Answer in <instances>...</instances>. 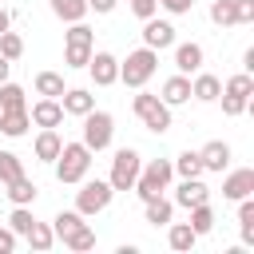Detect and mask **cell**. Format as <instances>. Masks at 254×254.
<instances>
[{"mask_svg":"<svg viewBox=\"0 0 254 254\" xmlns=\"http://www.w3.org/2000/svg\"><path fill=\"white\" fill-rule=\"evenodd\" d=\"M87 71H91L95 87H111V83H119V60H115L111 52H91Z\"/></svg>","mask_w":254,"mask_h":254,"instance_id":"obj_8","label":"cell"},{"mask_svg":"<svg viewBox=\"0 0 254 254\" xmlns=\"http://www.w3.org/2000/svg\"><path fill=\"white\" fill-rule=\"evenodd\" d=\"M48 4H52V12H56L64 24H75V20L87 16V0H48Z\"/></svg>","mask_w":254,"mask_h":254,"instance_id":"obj_24","label":"cell"},{"mask_svg":"<svg viewBox=\"0 0 254 254\" xmlns=\"http://www.w3.org/2000/svg\"><path fill=\"white\" fill-rule=\"evenodd\" d=\"M8 71H12V60H4V56H0V83L8 79Z\"/></svg>","mask_w":254,"mask_h":254,"instance_id":"obj_46","label":"cell"},{"mask_svg":"<svg viewBox=\"0 0 254 254\" xmlns=\"http://www.w3.org/2000/svg\"><path fill=\"white\" fill-rule=\"evenodd\" d=\"M167 107H179V103H190V75H171L167 83H163V95H159Z\"/></svg>","mask_w":254,"mask_h":254,"instance_id":"obj_17","label":"cell"},{"mask_svg":"<svg viewBox=\"0 0 254 254\" xmlns=\"http://www.w3.org/2000/svg\"><path fill=\"white\" fill-rule=\"evenodd\" d=\"M246 107H250V99H242V95H226V91H222V115L234 119V115H242Z\"/></svg>","mask_w":254,"mask_h":254,"instance_id":"obj_39","label":"cell"},{"mask_svg":"<svg viewBox=\"0 0 254 254\" xmlns=\"http://www.w3.org/2000/svg\"><path fill=\"white\" fill-rule=\"evenodd\" d=\"M143 214H147V222H151V226H167V222L175 218V202H171V198H163V194H155V198H147V202H143Z\"/></svg>","mask_w":254,"mask_h":254,"instance_id":"obj_20","label":"cell"},{"mask_svg":"<svg viewBox=\"0 0 254 254\" xmlns=\"http://www.w3.org/2000/svg\"><path fill=\"white\" fill-rule=\"evenodd\" d=\"M190 95H194L198 103H214V99L222 95V79L198 67V71H194V79H190Z\"/></svg>","mask_w":254,"mask_h":254,"instance_id":"obj_15","label":"cell"},{"mask_svg":"<svg viewBox=\"0 0 254 254\" xmlns=\"http://www.w3.org/2000/svg\"><path fill=\"white\" fill-rule=\"evenodd\" d=\"M28 119L36 123V127H60L64 123V107H60V99H36L32 103V111H28Z\"/></svg>","mask_w":254,"mask_h":254,"instance_id":"obj_13","label":"cell"},{"mask_svg":"<svg viewBox=\"0 0 254 254\" xmlns=\"http://www.w3.org/2000/svg\"><path fill=\"white\" fill-rule=\"evenodd\" d=\"M139 167H143V155L135 147H119L115 159H111V175H107L111 190H131L135 179H139Z\"/></svg>","mask_w":254,"mask_h":254,"instance_id":"obj_6","label":"cell"},{"mask_svg":"<svg viewBox=\"0 0 254 254\" xmlns=\"http://www.w3.org/2000/svg\"><path fill=\"white\" fill-rule=\"evenodd\" d=\"M143 44L155 48V52L171 48V44H175V24H171V20H155V16H147V20H143Z\"/></svg>","mask_w":254,"mask_h":254,"instance_id":"obj_9","label":"cell"},{"mask_svg":"<svg viewBox=\"0 0 254 254\" xmlns=\"http://www.w3.org/2000/svg\"><path fill=\"white\" fill-rule=\"evenodd\" d=\"M222 91H226V95H242V99H250V95H254V75H250V71H238V75L226 79Z\"/></svg>","mask_w":254,"mask_h":254,"instance_id":"obj_32","label":"cell"},{"mask_svg":"<svg viewBox=\"0 0 254 254\" xmlns=\"http://www.w3.org/2000/svg\"><path fill=\"white\" fill-rule=\"evenodd\" d=\"M171 48H175V67H179V75H194V71L202 67V44L187 40V44H171Z\"/></svg>","mask_w":254,"mask_h":254,"instance_id":"obj_12","label":"cell"},{"mask_svg":"<svg viewBox=\"0 0 254 254\" xmlns=\"http://www.w3.org/2000/svg\"><path fill=\"white\" fill-rule=\"evenodd\" d=\"M0 56H4V60H20V56H24V40H20L12 28L0 32Z\"/></svg>","mask_w":254,"mask_h":254,"instance_id":"obj_35","label":"cell"},{"mask_svg":"<svg viewBox=\"0 0 254 254\" xmlns=\"http://www.w3.org/2000/svg\"><path fill=\"white\" fill-rule=\"evenodd\" d=\"M60 107H64V115H87L91 107H95V95L87 91V87H67L64 95H60Z\"/></svg>","mask_w":254,"mask_h":254,"instance_id":"obj_16","label":"cell"},{"mask_svg":"<svg viewBox=\"0 0 254 254\" xmlns=\"http://www.w3.org/2000/svg\"><path fill=\"white\" fill-rule=\"evenodd\" d=\"M91 52H95V48H67V44H64V64H67V67H87Z\"/></svg>","mask_w":254,"mask_h":254,"instance_id":"obj_38","label":"cell"},{"mask_svg":"<svg viewBox=\"0 0 254 254\" xmlns=\"http://www.w3.org/2000/svg\"><path fill=\"white\" fill-rule=\"evenodd\" d=\"M167 242H171V250L187 254V250H194L198 234L190 230V222H167Z\"/></svg>","mask_w":254,"mask_h":254,"instance_id":"obj_21","label":"cell"},{"mask_svg":"<svg viewBox=\"0 0 254 254\" xmlns=\"http://www.w3.org/2000/svg\"><path fill=\"white\" fill-rule=\"evenodd\" d=\"M131 107H135V115H139V123H143L147 131H155V135L171 131V107H167L159 95H151V91H139V95L131 99Z\"/></svg>","mask_w":254,"mask_h":254,"instance_id":"obj_4","label":"cell"},{"mask_svg":"<svg viewBox=\"0 0 254 254\" xmlns=\"http://www.w3.org/2000/svg\"><path fill=\"white\" fill-rule=\"evenodd\" d=\"M28 127H32V119H28V107H16V111H0V135H8V139H20Z\"/></svg>","mask_w":254,"mask_h":254,"instance_id":"obj_22","label":"cell"},{"mask_svg":"<svg viewBox=\"0 0 254 254\" xmlns=\"http://www.w3.org/2000/svg\"><path fill=\"white\" fill-rule=\"evenodd\" d=\"M171 167H175V175H179V179H198V175H202L198 151H183V155H179V159H175Z\"/></svg>","mask_w":254,"mask_h":254,"instance_id":"obj_29","label":"cell"},{"mask_svg":"<svg viewBox=\"0 0 254 254\" xmlns=\"http://www.w3.org/2000/svg\"><path fill=\"white\" fill-rule=\"evenodd\" d=\"M8 187V198H12V206H32L36 202V194H40V187L28 179V175H16L12 183H4Z\"/></svg>","mask_w":254,"mask_h":254,"instance_id":"obj_19","label":"cell"},{"mask_svg":"<svg viewBox=\"0 0 254 254\" xmlns=\"http://www.w3.org/2000/svg\"><path fill=\"white\" fill-rule=\"evenodd\" d=\"M24 238H28V246H32V250H52V246H56V234H52V226H48V222H32V230H28Z\"/></svg>","mask_w":254,"mask_h":254,"instance_id":"obj_30","label":"cell"},{"mask_svg":"<svg viewBox=\"0 0 254 254\" xmlns=\"http://www.w3.org/2000/svg\"><path fill=\"white\" fill-rule=\"evenodd\" d=\"M190 4H194V0H159V8H167L171 16H187Z\"/></svg>","mask_w":254,"mask_h":254,"instance_id":"obj_43","label":"cell"},{"mask_svg":"<svg viewBox=\"0 0 254 254\" xmlns=\"http://www.w3.org/2000/svg\"><path fill=\"white\" fill-rule=\"evenodd\" d=\"M111 139H115V119H111L107 111H95V107H91V111L83 115V139H79V143L95 155V151H107Z\"/></svg>","mask_w":254,"mask_h":254,"instance_id":"obj_5","label":"cell"},{"mask_svg":"<svg viewBox=\"0 0 254 254\" xmlns=\"http://www.w3.org/2000/svg\"><path fill=\"white\" fill-rule=\"evenodd\" d=\"M32 222H36V218H32V210H28V206H16V210H12V218H8V226H12L20 238L32 230Z\"/></svg>","mask_w":254,"mask_h":254,"instance_id":"obj_37","label":"cell"},{"mask_svg":"<svg viewBox=\"0 0 254 254\" xmlns=\"http://www.w3.org/2000/svg\"><path fill=\"white\" fill-rule=\"evenodd\" d=\"M12 28V12H4V4H0V32H8Z\"/></svg>","mask_w":254,"mask_h":254,"instance_id":"obj_45","label":"cell"},{"mask_svg":"<svg viewBox=\"0 0 254 254\" xmlns=\"http://www.w3.org/2000/svg\"><path fill=\"white\" fill-rule=\"evenodd\" d=\"M16 107H28V99H24V87L20 83H0V111H16Z\"/></svg>","mask_w":254,"mask_h":254,"instance_id":"obj_31","label":"cell"},{"mask_svg":"<svg viewBox=\"0 0 254 254\" xmlns=\"http://www.w3.org/2000/svg\"><path fill=\"white\" fill-rule=\"evenodd\" d=\"M115 4H119V0H87V12H95V16H107V12H115Z\"/></svg>","mask_w":254,"mask_h":254,"instance_id":"obj_44","label":"cell"},{"mask_svg":"<svg viewBox=\"0 0 254 254\" xmlns=\"http://www.w3.org/2000/svg\"><path fill=\"white\" fill-rule=\"evenodd\" d=\"M60 147H64V135L56 127H40V135H36V159L40 163H56Z\"/></svg>","mask_w":254,"mask_h":254,"instance_id":"obj_18","label":"cell"},{"mask_svg":"<svg viewBox=\"0 0 254 254\" xmlns=\"http://www.w3.org/2000/svg\"><path fill=\"white\" fill-rule=\"evenodd\" d=\"M210 20H214L218 28L238 24V16H234V0H214V4H210Z\"/></svg>","mask_w":254,"mask_h":254,"instance_id":"obj_33","label":"cell"},{"mask_svg":"<svg viewBox=\"0 0 254 254\" xmlns=\"http://www.w3.org/2000/svg\"><path fill=\"white\" fill-rule=\"evenodd\" d=\"M64 44H67V48H95V32H91L83 20H75V24H67Z\"/></svg>","mask_w":254,"mask_h":254,"instance_id":"obj_25","label":"cell"},{"mask_svg":"<svg viewBox=\"0 0 254 254\" xmlns=\"http://www.w3.org/2000/svg\"><path fill=\"white\" fill-rule=\"evenodd\" d=\"M111 198H115L111 183H107V179H91V183H83V187L75 190V210H79L83 218H91V214L107 210V206H111Z\"/></svg>","mask_w":254,"mask_h":254,"instance_id":"obj_7","label":"cell"},{"mask_svg":"<svg viewBox=\"0 0 254 254\" xmlns=\"http://www.w3.org/2000/svg\"><path fill=\"white\" fill-rule=\"evenodd\" d=\"M234 16H238V24H250L254 20V0H234Z\"/></svg>","mask_w":254,"mask_h":254,"instance_id":"obj_42","label":"cell"},{"mask_svg":"<svg viewBox=\"0 0 254 254\" xmlns=\"http://www.w3.org/2000/svg\"><path fill=\"white\" fill-rule=\"evenodd\" d=\"M60 242H64L67 250H75V254H83V250H91V246H95V230H91L87 222H79V226H75V230H67V234L60 238Z\"/></svg>","mask_w":254,"mask_h":254,"instance_id":"obj_23","label":"cell"},{"mask_svg":"<svg viewBox=\"0 0 254 254\" xmlns=\"http://www.w3.org/2000/svg\"><path fill=\"white\" fill-rule=\"evenodd\" d=\"M127 4H131V12H135L139 20H147V16L159 12V0H127Z\"/></svg>","mask_w":254,"mask_h":254,"instance_id":"obj_40","label":"cell"},{"mask_svg":"<svg viewBox=\"0 0 254 254\" xmlns=\"http://www.w3.org/2000/svg\"><path fill=\"white\" fill-rule=\"evenodd\" d=\"M198 163H202V171H214V175H222V171L230 167V143H222V139H210V143L198 151Z\"/></svg>","mask_w":254,"mask_h":254,"instance_id":"obj_10","label":"cell"},{"mask_svg":"<svg viewBox=\"0 0 254 254\" xmlns=\"http://www.w3.org/2000/svg\"><path fill=\"white\" fill-rule=\"evenodd\" d=\"M246 194H254V171H250V167L230 171V175H226V183H222V198L238 202V198H246Z\"/></svg>","mask_w":254,"mask_h":254,"instance_id":"obj_14","label":"cell"},{"mask_svg":"<svg viewBox=\"0 0 254 254\" xmlns=\"http://www.w3.org/2000/svg\"><path fill=\"white\" fill-rule=\"evenodd\" d=\"M91 171V151L83 143H64L56 155V179L60 183H83Z\"/></svg>","mask_w":254,"mask_h":254,"instance_id":"obj_2","label":"cell"},{"mask_svg":"<svg viewBox=\"0 0 254 254\" xmlns=\"http://www.w3.org/2000/svg\"><path fill=\"white\" fill-rule=\"evenodd\" d=\"M198 202H210V187L202 183V175L198 179H183L179 183V190H175V206H198Z\"/></svg>","mask_w":254,"mask_h":254,"instance_id":"obj_11","label":"cell"},{"mask_svg":"<svg viewBox=\"0 0 254 254\" xmlns=\"http://www.w3.org/2000/svg\"><path fill=\"white\" fill-rule=\"evenodd\" d=\"M36 91L48 95V99H60L67 87H64V75L60 71H36Z\"/></svg>","mask_w":254,"mask_h":254,"instance_id":"obj_26","label":"cell"},{"mask_svg":"<svg viewBox=\"0 0 254 254\" xmlns=\"http://www.w3.org/2000/svg\"><path fill=\"white\" fill-rule=\"evenodd\" d=\"M155 71H159V52H155V48H147V44H143V48H135V52H127V60L119 64V79H123L127 87H135V91H139Z\"/></svg>","mask_w":254,"mask_h":254,"instance_id":"obj_1","label":"cell"},{"mask_svg":"<svg viewBox=\"0 0 254 254\" xmlns=\"http://www.w3.org/2000/svg\"><path fill=\"white\" fill-rule=\"evenodd\" d=\"M79 222H83V214H79V210H60V214H56V222H52V234H56V242H60L67 230H75Z\"/></svg>","mask_w":254,"mask_h":254,"instance_id":"obj_34","label":"cell"},{"mask_svg":"<svg viewBox=\"0 0 254 254\" xmlns=\"http://www.w3.org/2000/svg\"><path fill=\"white\" fill-rule=\"evenodd\" d=\"M190 230H194L198 238L214 230V210H210V202H198V206H190Z\"/></svg>","mask_w":254,"mask_h":254,"instance_id":"obj_28","label":"cell"},{"mask_svg":"<svg viewBox=\"0 0 254 254\" xmlns=\"http://www.w3.org/2000/svg\"><path fill=\"white\" fill-rule=\"evenodd\" d=\"M238 230H242V242L254 246V198H238Z\"/></svg>","mask_w":254,"mask_h":254,"instance_id":"obj_27","label":"cell"},{"mask_svg":"<svg viewBox=\"0 0 254 254\" xmlns=\"http://www.w3.org/2000/svg\"><path fill=\"white\" fill-rule=\"evenodd\" d=\"M171 179H175V167H171V159H151V163H143L139 167V179H135V194L147 202V198H155V194H163L167 187H171Z\"/></svg>","mask_w":254,"mask_h":254,"instance_id":"obj_3","label":"cell"},{"mask_svg":"<svg viewBox=\"0 0 254 254\" xmlns=\"http://www.w3.org/2000/svg\"><path fill=\"white\" fill-rule=\"evenodd\" d=\"M16 242H20V234H16L12 226H0V254H12Z\"/></svg>","mask_w":254,"mask_h":254,"instance_id":"obj_41","label":"cell"},{"mask_svg":"<svg viewBox=\"0 0 254 254\" xmlns=\"http://www.w3.org/2000/svg\"><path fill=\"white\" fill-rule=\"evenodd\" d=\"M16 175H24V163H20V155H12V151H0V183H12Z\"/></svg>","mask_w":254,"mask_h":254,"instance_id":"obj_36","label":"cell"}]
</instances>
